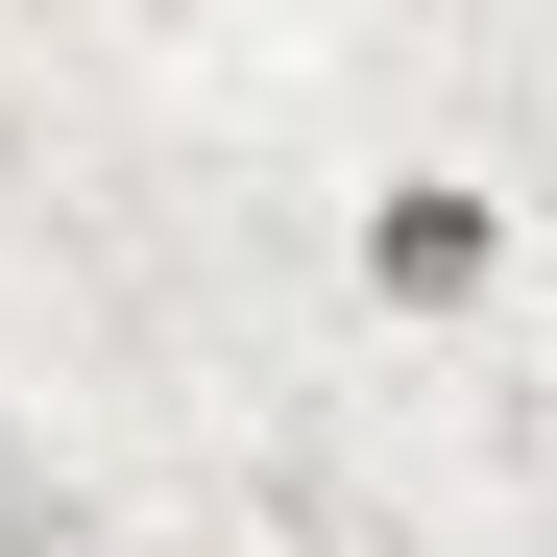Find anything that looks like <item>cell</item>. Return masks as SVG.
Segmentation results:
<instances>
[{"label": "cell", "instance_id": "1", "mask_svg": "<svg viewBox=\"0 0 557 557\" xmlns=\"http://www.w3.org/2000/svg\"><path fill=\"white\" fill-rule=\"evenodd\" d=\"M363 292L388 315H485L509 292V195L485 170H388V195H363Z\"/></svg>", "mask_w": 557, "mask_h": 557}]
</instances>
